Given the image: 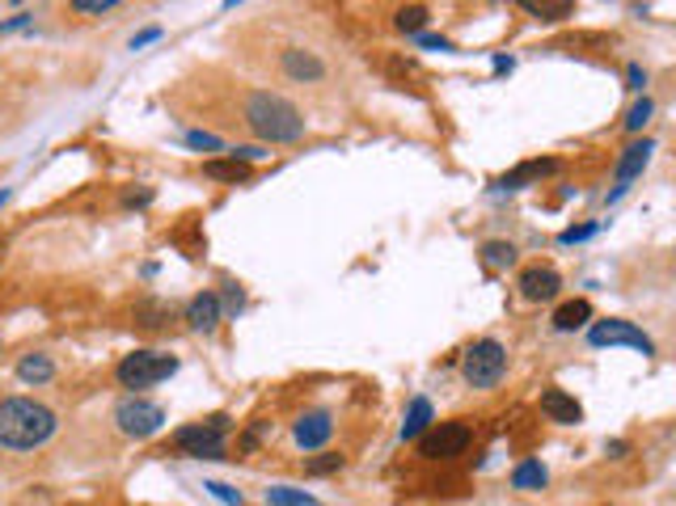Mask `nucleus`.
I'll list each match as a JSON object with an SVG mask.
<instances>
[{"mask_svg": "<svg viewBox=\"0 0 676 506\" xmlns=\"http://www.w3.org/2000/svg\"><path fill=\"white\" fill-rule=\"evenodd\" d=\"M651 152H655V143L651 140H634L630 148H622V157H617V169H613V190H609V203H617L622 194L630 190V182L647 169V160H651Z\"/></svg>", "mask_w": 676, "mask_h": 506, "instance_id": "obj_9", "label": "nucleus"}, {"mask_svg": "<svg viewBox=\"0 0 676 506\" xmlns=\"http://www.w3.org/2000/svg\"><path fill=\"white\" fill-rule=\"evenodd\" d=\"M186 148H199V152H228L225 140L211 135V131H186Z\"/></svg>", "mask_w": 676, "mask_h": 506, "instance_id": "obj_25", "label": "nucleus"}, {"mask_svg": "<svg viewBox=\"0 0 676 506\" xmlns=\"http://www.w3.org/2000/svg\"><path fill=\"white\" fill-rule=\"evenodd\" d=\"M51 376H55V363H51L47 355H21V363H17V380L21 384H47Z\"/></svg>", "mask_w": 676, "mask_h": 506, "instance_id": "obj_18", "label": "nucleus"}, {"mask_svg": "<svg viewBox=\"0 0 676 506\" xmlns=\"http://www.w3.org/2000/svg\"><path fill=\"white\" fill-rule=\"evenodd\" d=\"M153 199V190H140V194H128V207H144Z\"/></svg>", "mask_w": 676, "mask_h": 506, "instance_id": "obj_35", "label": "nucleus"}, {"mask_svg": "<svg viewBox=\"0 0 676 506\" xmlns=\"http://www.w3.org/2000/svg\"><path fill=\"white\" fill-rule=\"evenodd\" d=\"M651 110H655V106H651V97H643L639 106H630L626 126H630V131H643V126H647V118H651Z\"/></svg>", "mask_w": 676, "mask_h": 506, "instance_id": "obj_28", "label": "nucleus"}, {"mask_svg": "<svg viewBox=\"0 0 676 506\" xmlns=\"http://www.w3.org/2000/svg\"><path fill=\"white\" fill-rule=\"evenodd\" d=\"M338 469H342V456H334V452H326V456H317V460H309L305 464V473H313V477L338 473Z\"/></svg>", "mask_w": 676, "mask_h": 506, "instance_id": "obj_27", "label": "nucleus"}, {"mask_svg": "<svg viewBox=\"0 0 676 506\" xmlns=\"http://www.w3.org/2000/svg\"><path fill=\"white\" fill-rule=\"evenodd\" d=\"M174 371H177V359L174 355H161V350H131V355H123L119 367H114L119 384H123V388H136V393L169 380Z\"/></svg>", "mask_w": 676, "mask_h": 506, "instance_id": "obj_4", "label": "nucleus"}, {"mask_svg": "<svg viewBox=\"0 0 676 506\" xmlns=\"http://www.w3.org/2000/svg\"><path fill=\"white\" fill-rule=\"evenodd\" d=\"M432 422H435L432 401H427V396H415V401H410V410H406L402 439H419V435H427V427H432Z\"/></svg>", "mask_w": 676, "mask_h": 506, "instance_id": "obj_17", "label": "nucleus"}, {"mask_svg": "<svg viewBox=\"0 0 676 506\" xmlns=\"http://www.w3.org/2000/svg\"><path fill=\"white\" fill-rule=\"evenodd\" d=\"M520 9L532 13L537 21H563V17H575V4H571V0H524Z\"/></svg>", "mask_w": 676, "mask_h": 506, "instance_id": "obj_20", "label": "nucleus"}, {"mask_svg": "<svg viewBox=\"0 0 676 506\" xmlns=\"http://www.w3.org/2000/svg\"><path fill=\"white\" fill-rule=\"evenodd\" d=\"M13 199V190H0V211H4V203Z\"/></svg>", "mask_w": 676, "mask_h": 506, "instance_id": "obj_37", "label": "nucleus"}, {"mask_svg": "<svg viewBox=\"0 0 676 506\" xmlns=\"http://www.w3.org/2000/svg\"><path fill=\"white\" fill-rule=\"evenodd\" d=\"M267 506H317V498L305 490H292V486H271L267 490Z\"/></svg>", "mask_w": 676, "mask_h": 506, "instance_id": "obj_23", "label": "nucleus"}, {"mask_svg": "<svg viewBox=\"0 0 676 506\" xmlns=\"http://www.w3.org/2000/svg\"><path fill=\"white\" fill-rule=\"evenodd\" d=\"M541 413L549 422H558V427H580L583 422V405L566 388H546L541 393Z\"/></svg>", "mask_w": 676, "mask_h": 506, "instance_id": "obj_13", "label": "nucleus"}, {"mask_svg": "<svg viewBox=\"0 0 676 506\" xmlns=\"http://www.w3.org/2000/svg\"><path fill=\"white\" fill-rule=\"evenodd\" d=\"M469 439H474V427H469L466 418H452V422H435V427L423 435L419 452H423V460H457L469 447Z\"/></svg>", "mask_w": 676, "mask_h": 506, "instance_id": "obj_7", "label": "nucleus"}, {"mask_svg": "<svg viewBox=\"0 0 676 506\" xmlns=\"http://www.w3.org/2000/svg\"><path fill=\"white\" fill-rule=\"evenodd\" d=\"M461 371H466L469 388H495L503 380V371H507V350H503V342H495V338L474 342V347L466 350V359H461Z\"/></svg>", "mask_w": 676, "mask_h": 506, "instance_id": "obj_5", "label": "nucleus"}, {"mask_svg": "<svg viewBox=\"0 0 676 506\" xmlns=\"http://www.w3.org/2000/svg\"><path fill=\"white\" fill-rule=\"evenodd\" d=\"M114 427L123 430L128 439H153L157 430L165 427V410L157 405V401H148V396H123L119 405H114Z\"/></svg>", "mask_w": 676, "mask_h": 506, "instance_id": "obj_6", "label": "nucleus"}, {"mask_svg": "<svg viewBox=\"0 0 676 506\" xmlns=\"http://www.w3.org/2000/svg\"><path fill=\"white\" fill-rule=\"evenodd\" d=\"M546 481H549V473H546L541 460H524V464H515V473H512L515 490H541Z\"/></svg>", "mask_w": 676, "mask_h": 506, "instance_id": "obj_21", "label": "nucleus"}, {"mask_svg": "<svg viewBox=\"0 0 676 506\" xmlns=\"http://www.w3.org/2000/svg\"><path fill=\"white\" fill-rule=\"evenodd\" d=\"M482 257L491 262V266H512V262H515V249L507 245V241H486V245H482Z\"/></svg>", "mask_w": 676, "mask_h": 506, "instance_id": "obj_24", "label": "nucleus"}, {"mask_svg": "<svg viewBox=\"0 0 676 506\" xmlns=\"http://www.w3.org/2000/svg\"><path fill=\"white\" fill-rule=\"evenodd\" d=\"M334 435V418L326 410H309L301 413V422L292 427V439H296V447H305V452H313V447H322L326 439Z\"/></svg>", "mask_w": 676, "mask_h": 506, "instance_id": "obj_12", "label": "nucleus"}, {"mask_svg": "<svg viewBox=\"0 0 676 506\" xmlns=\"http://www.w3.org/2000/svg\"><path fill=\"white\" fill-rule=\"evenodd\" d=\"M220 316H225V304H220L216 291H199V296L186 304V325H191L194 333H211L220 325Z\"/></svg>", "mask_w": 676, "mask_h": 506, "instance_id": "obj_14", "label": "nucleus"}, {"mask_svg": "<svg viewBox=\"0 0 676 506\" xmlns=\"http://www.w3.org/2000/svg\"><path fill=\"white\" fill-rule=\"evenodd\" d=\"M592 321V304L588 300H566L558 313H554V330L558 333H575V330H583Z\"/></svg>", "mask_w": 676, "mask_h": 506, "instance_id": "obj_16", "label": "nucleus"}, {"mask_svg": "<svg viewBox=\"0 0 676 506\" xmlns=\"http://www.w3.org/2000/svg\"><path fill=\"white\" fill-rule=\"evenodd\" d=\"M203 174L216 177V182H245V177H250V165L237 157H211L208 165H203Z\"/></svg>", "mask_w": 676, "mask_h": 506, "instance_id": "obj_19", "label": "nucleus"}, {"mask_svg": "<svg viewBox=\"0 0 676 506\" xmlns=\"http://www.w3.org/2000/svg\"><path fill=\"white\" fill-rule=\"evenodd\" d=\"M72 9L77 13H114L119 0H72Z\"/></svg>", "mask_w": 676, "mask_h": 506, "instance_id": "obj_29", "label": "nucleus"}, {"mask_svg": "<svg viewBox=\"0 0 676 506\" xmlns=\"http://www.w3.org/2000/svg\"><path fill=\"white\" fill-rule=\"evenodd\" d=\"M161 26H148V30H140V34H131V51H140V47H148V43H157L161 38Z\"/></svg>", "mask_w": 676, "mask_h": 506, "instance_id": "obj_32", "label": "nucleus"}, {"mask_svg": "<svg viewBox=\"0 0 676 506\" xmlns=\"http://www.w3.org/2000/svg\"><path fill=\"white\" fill-rule=\"evenodd\" d=\"M596 228H600V224H580V228H566L563 237V245H575V241H588V237H596Z\"/></svg>", "mask_w": 676, "mask_h": 506, "instance_id": "obj_31", "label": "nucleus"}, {"mask_svg": "<svg viewBox=\"0 0 676 506\" xmlns=\"http://www.w3.org/2000/svg\"><path fill=\"white\" fill-rule=\"evenodd\" d=\"M30 21H34V13H30V9H21V13H13V17H4V21H0V34L26 30V26H30Z\"/></svg>", "mask_w": 676, "mask_h": 506, "instance_id": "obj_30", "label": "nucleus"}, {"mask_svg": "<svg viewBox=\"0 0 676 506\" xmlns=\"http://www.w3.org/2000/svg\"><path fill=\"white\" fill-rule=\"evenodd\" d=\"M0 347H4V338H0Z\"/></svg>", "mask_w": 676, "mask_h": 506, "instance_id": "obj_38", "label": "nucleus"}, {"mask_svg": "<svg viewBox=\"0 0 676 506\" xmlns=\"http://www.w3.org/2000/svg\"><path fill=\"white\" fill-rule=\"evenodd\" d=\"M554 169H558V160H524V165H515L512 174H503L495 186H499V190H524L529 182L554 174Z\"/></svg>", "mask_w": 676, "mask_h": 506, "instance_id": "obj_15", "label": "nucleus"}, {"mask_svg": "<svg viewBox=\"0 0 676 506\" xmlns=\"http://www.w3.org/2000/svg\"><path fill=\"white\" fill-rule=\"evenodd\" d=\"M588 342H592V347H634V350H643V355H655V342H651V338H647L639 325L617 321V316H609V321H596L592 330H588Z\"/></svg>", "mask_w": 676, "mask_h": 506, "instance_id": "obj_8", "label": "nucleus"}, {"mask_svg": "<svg viewBox=\"0 0 676 506\" xmlns=\"http://www.w3.org/2000/svg\"><path fill=\"white\" fill-rule=\"evenodd\" d=\"M279 68H284V77L296 80V85H317V80H326V60L317 51H305V47H288L279 55Z\"/></svg>", "mask_w": 676, "mask_h": 506, "instance_id": "obj_10", "label": "nucleus"}, {"mask_svg": "<svg viewBox=\"0 0 676 506\" xmlns=\"http://www.w3.org/2000/svg\"><path fill=\"white\" fill-rule=\"evenodd\" d=\"M242 123L254 131L258 140H271V143H292L305 135L301 106H292L288 97L271 94V89H250L242 97Z\"/></svg>", "mask_w": 676, "mask_h": 506, "instance_id": "obj_2", "label": "nucleus"}, {"mask_svg": "<svg viewBox=\"0 0 676 506\" xmlns=\"http://www.w3.org/2000/svg\"><path fill=\"white\" fill-rule=\"evenodd\" d=\"M60 430L55 410H47L34 396H4L0 401V447L9 452H38Z\"/></svg>", "mask_w": 676, "mask_h": 506, "instance_id": "obj_1", "label": "nucleus"}, {"mask_svg": "<svg viewBox=\"0 0 676 506\" xmlns=\"http://www.w3.org/2000/svg\"><path fill=\"white\" fill-rule=\"evenodd\" d=\"M643 85H647V72L639 68V63H630L626 68V89H634V94H643Z\"/></svg>", "mask_w": 676, "mask_h": 506, "instance_id": "obj_33", "label": "nucleus"}, {"mask_svg": "<svg viewBox=\"0 0 676 506\" xmlns=\"http://www.w3.org/2000/svg\"><path fill=\"white\" fill-rule=\"evenodd\" d=\"M563 291V274L554 266H524L520 270V296L524 300H554Z\"/></svg>", "mask_w": 676, "mask_h": 506, "instance_id": "obj_11", "label": "nucleus"}, {"mask_svg": "<svg viewBox=\"0 0 676 506\" xmlns=\"http://www.w3.org/2000/svg\"><path fill=\"white\" fill-rule=\"evenodd\" d=\"M427 17H432V9H427V4H402V9L393 13V26H398L402 34H423Z\"/></svg>", "mask_w": 676, "mask_h": 506, "instance_id": "obj_22", "label": "nucleus"}, {"mask_svg": "<svg viewBox=\"0 0 676 506\" xmlns=\"http://www.w3.org/2000/svg\"><path fill=\"white\" fill-rule=\"evenodd\" d=\"M203 490H208L216 502H225V506H245L242 490H233V486H225V481H203Z\"/></svg>", "mask_w": 676, "mask_h": 506, "instance_id": "obj_26", "label": "nucleus"}, {"mask_svg": "<svg viewBox=\"0 0 676 506\" xmlns=\"http://www.w3.org/2000/svg\"><path fill=\"white\" fill-rule=\"evenodd\" d=\"M419 47H432V51H452L449 38H440V34H419Z\"/></svg>", "mask_w": 676, "mask_h": 506, "instance_id": "obj_34", "label": "nucleus"}, {"mask_svg": "<svg viewBox=\"0 0 676 506\" xmlns=\"http://www.w3.org/2000/svg\"><path fill=\"white\" fill-rule=\"evenodd\" d=\"M495 72H512V55H495Z\"/></svg>", "mask_w": 676, "mask_h": 506, "instance_id": "obj_36", "label": "nucleus"}, {"mask_svg": "<svg viewBox=\"0 0 676 506\" xmlns=\"http://www.w3.org/2000/svg\"><path fill=\"white\" fill-rule=\"evenodd\" d=\"M233 427L228 413H211L203 422H191V427L174 430V447L191 460H225V435Z\"/></svg>", "mask_w": 676, "mask_h": 506, "instance_id": "obj_3", "label": "nucleus"}]
</instances>
